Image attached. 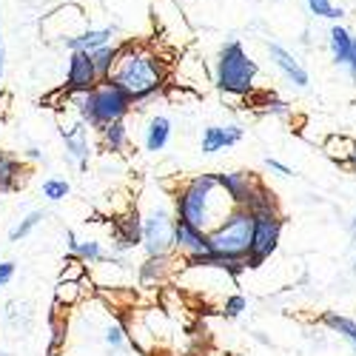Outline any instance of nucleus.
I'll return each mask as SVG.
<instances>
[{"label":"nucleus","instance_id":"obj_12","mask_svg":"<svg viewBox=\"0 0 356 356\" xmlns=\"http://www.w3.org/2000/svg\"><path fill=\"white\" fill-rule=\"evenodd\" d=\"M174 251H180L183 259L188 257H200V254H209V234L194 228L191 222L177 217V231H174Z\"/></svg>","mask_w":356,"mask_h":356},{"label":"nucleus","instance_id":"obj_39","mask_svg":"<svg viewBox=\"0 0 356 356\" xmlns=\"http://www.w3.org/2000/svg\"><path fill=\"white\" fill-rule=\"evenodd\" d=\"M0 86H3V38H0Z\"/></svg>","mask_w":356,"mask_h":356},{"label":"nucleus","instance_id":"obj_24","mask_svg":"<svg viewBox=\"0 0 356 356\" xmlns=\"http://www.w3.org/2000/svg\"><path fill=\"white\" fill-rule=\"evenodd\" d=\"M83 296H86L83 282L57 280V285H54V302H57V305H66V308H72V305H77V302L83 300Z\"/></svg>","mask_w":356,"mask_h":356},{"label":"nucleus","instance_id":"obj_14","mask_svg":"<svg viewBox=\"0 0 356 356\" xmlns=\"http://www.w3.org/2000/svg\"><path fill=\"white\" fill-rule=\"evenodd\" d=\"M243 140V129L240 126H205L202 131V140H200V148L202 154H217L222 148H231Z\"/></svg>","mask_w":356,"mask_h":356},{"label":"nucleus","instance_id":"obj_17","mask_svg":"<svg viewBox=\"0 0 356 356\" xmlns=\"http://www.w3.org/2000/svg\"><path fill=\"white\" fill-rule=\"evenodd\" d=\"M171 268H174L171 254H165V257H145L140 262V268H137V280H140V285H163L168 280Z\"/></svg>","mask_w":356,"mask_h":356},{"label":"nucleus","instance_id":"obj_13","mask_svg":"<svg viewBox=\"0 0 356 356\" xmlns=\"http://www.w3.org/2000/svg\"><path fill=\"white\" fill-rule=\"evenodd\" d=\"M268 54H271V60H274V66L288 77V83H293L296 88H308V83H311V77H308V72H305V66L296 60V57L288 51V49H282L280 43H268Z\"/></svg>","mask_w":356,"mask_h":356},{"label":"nucleus","instance_id":"obj_22","mask_svg":"<svg viewBox=\"0 0 356 356\" xmlns=\"http://www.w3.org/2000/svg\"><path fill=\"white\" fill-rule=\"evenodd\" d=\"M245 209L251 214H274V211H280V202H277V194L268 186L259 183L257 191L251 194V200L245 202Z\"/></svg>","mask_w":356,"mask_h":356},{"label":"nucleus","instance_id":"obj_33","mask_svg":"<svg viewBox=\"0 0 356 356\" xmlns=\"http://www.w3.org/2000/svg\"><path fill=\"white\" fill-rule=\"evenodd\" d=\"M103 339H106V345H108V348H120V345L129 339V334H126L123 325H108Z\"/></svg>","mask_w":356,"mask_h":356},{"label":"nucleus","instance_id":"obj_26","mask_svg":"<svg viewBox=\"0 0 356 356\" xmlns=\"http://www.w3.org/2000/svg\"><path fill=\"white\" fill-rule=\"evenodd\" d=\"M72 257L83 259L88 268H97V265H100L108 254L103 251V243H97V240H80V245H77V251H74Z\"/></svg>","mask_w":356,"mask_h":356},{"label":"nucleus","instance_id":"obj_5","mask_svg":"<svg viewBox=\"0 0 356 356\" xmlns=\"http://www.w3.org/2000/svg\"><path fill=\"white\" fill-rule=\"evenodd\" d=\"M254 243V214L248 209H234L217 228L209 231V248L222 257L248 259Z\"/></svg>","mask_w":356,"mask_h":356},{"label":"nucleus","instance_id":"obj_10","mask_svg":"<svg viewBox=\"0 0 356 356\" xmlns=\"http://www.w3.org/2000/svg\"><path fill=\"white\" fill-rule=\"evenodd\" d=\"M60 137L66 140V152L77 163L80 171L88 168V157H92V145H88V126L83 123V117L77 114L72 123H60Z\"/></svg>","mask_w":356,"mask_h":356},{"label":"nucleus","instance_id":"obj_37","mask_svg":"<svg viewBox=\"0 0 356 356\" xmlns=\"http://www.w3.org/2000/svg\"><path fill=\"white\" fill-rule=\"evenodd\" d=\"M66 240H69V254H74V251H77V245H80V236L69 228V231H66Z\"/></svg>","mask_w":356,"mask_h":356},{"label":"nucleus","instance_id":"obj_11","mask_svg":"<svg viewBox=\"0 0 356 356\" xmlns=\"http://www.w3.org/2000/svg\"><path fill=\"white\" fill-rule=\"evenodd\" d=\"M217 177H220V186L228 191V197L234 200L236 209H245V202L251 200V194L262 183L254 171H225V174H217Z\"/></svg>","mask_w":356,"mask_h":356},{"label":"nucleus","instance_id":"obj_36","mask_svg":"<svg viewBox=\"0 0 356 356\" xmlns=\"http://www.w3.org/2000/svg\"><path fill=\"white\" fill-rule=\"evenodd\" d=\"M265 165H268L271 171H277L280 177H291V174H293V171H291V168H288L285 163H280V160H271V157H268V160H265Z\"/></svg>","mask_w":356,"mask_h":356},{"label":"nucleus","instance_id":"obj_34","mask_svg":"<svg viewBox=\"0 0 356 356\" xmlns=\"http://www.w3.org/2000/svg\"><path fill=\"white\" fill-rule=\"evenodd\" d=\"M265 111H268V114H280V117H285L291 108H288V103H285V100L268 97V100H265Z\"/></svg>","mask_w":356,"mask_h":356},{"label":"nucleus","instance_id":"obj_7","mask_svg":"<svg viewBox=\"0 0 356 356\" xmlns=\"http://www.w3.org/2000/svg\"><path fill=\"white\" fill-rule=\"evenodd\" d=\"M282 240V214H254V243L248 254V268H259L265 259H271V254L280 248Z\"/></svg>","mask_w":356,"mask_h":356},{"label":"nucleus","instance_id":"obj_41","mask_svg":"<svg viewBox=\"0 0 356 356\" xmlns=\"http://www.w3.org/2000/svg\"><path fill=\"white\" fill-rule=\"evenodd\" d=\"M350 228H353V236H356V217H353V225Z\"/></svg>","mask_w":356,"mask_h":356},{"label":"nucleus","instance_id":"obj_43","mask_svg":"<svg viewBox=\"0 0 356 356\" xmlns=\"http://www.w3.org/2000/svg\"><path fill=\"white\" fill-rule=\"evenodd\" d=\"M353 353H356V345H353Z\"/></svg>","mask_w":356,"mask_h":356},{"label":"nucleus","instance_id":"obj_2","mask_svg":"<svg viewBox=\"0 0 356 356\" xmlns=\"http://www.w3.org/2000/svg\"><path fill=\"white\" fill-rule=\"evenodd\" d=\"M236 209L217 174H197L174 194V214L209 234Z\"/></svg>","mask_w":356,"mask_h":356},{"label":"nucleus","instance_id":"obj_31","mask_svg":"<svg viewBox=\"0 0 356 356\" xmlns=\"http://www.w3.org/2000/svg\"><path fill=\"white\" fill-rule=\"evenodd\" d=\"M245 308H248L245 296H243V293H231L228 300H225V305H222V314H225V319H236Z\"/></svg>","mask_w":356,"mask_h":356},{"label":"nucleus","instance_id":"obj_28","mask_svg":"<svg viewBox=\"0 0 356 356\" xmlns=\"http://www.w3.org/2000/svg\"><path fill=\"white\" fill-rule=\"evenodd\" d=\"M43 220H46V214H43L40 209H38V211H32V214H26V217H23V220H20V222H17V225L9 231V240H12V243L23 240V236L32 234V231H35V228H38Z\"/></svg>","mask_w":356,"mask_h":356},{"label":"nucleus","instance_id":"obj_19","mask_svg":"<svg viewBox=\"0 0 356 356\" xmlns=\"http://www.w3.org/2000/svg\"><path fill=\"white\" fill-rule=\"evenodd\" d=\"M328 46H331V54H334V60H337L339 66H348V63H350L353 35L348 32V29H342L339 23L331 26V32H328Z\"/></svg>","mask_w":356,"mask_h":356},{"label":"nucleus","instance_id":"obj_3","mask_svg":"<svg viewBox=\"0 0 356 356\" xmlns=\"http://www.w3.org/2000/svg\"><path fill=\"white\" fill-rule=\"evenodd\" d=\"M69 100L74 103L77 114L83 117V123L88 129H97V131H103L111 123L126 120L129 111L134 108L131 95L123 92V88L111 80H100L92 92H86V95H74V97L69 95Z\"/></svg>","mask_w":356,"mask_h":356},{"label":"nucleus","instance_id":"obj_20","mask_svg":"<svg viewBox=\"0 0 356 356\" xmlns=\"http://www.w3.org/2000/svg\"><path fill=\"white\" fill-rule=\"evenodd\" d=\"M129 129H126V123L120 120V123H111V126H106L103 131H100V143H103V148L108 154H120V152H126L129 148Z\"/></svg>","mask_w":356,"mask_h":356},{"label":"nucleus","instance_id":"obj_35","mask_svg":"<svg viewBox=\"0 0 356 356\" xmlns=\"http://www.w3.org/2000/svg\"><path fill=\"white\" fill-rule=\"evenodd\" d=\"M12 277H15V262H12V259L0 262V288L9 285V282H12Z\"/></svg>","mask_w":356,"mask_h":356},{"label":"nucleus","instance_id":"obj_30","mask_svg":"<svg viewBox=\"0 0 356 356\" xmlns=\"http://www.w3.org/2000/svg\"><path fill=\"white\" fill-rule=\"evenodd\" d=\"M305 3H308L311 15H316V17H328V20H339V17L345 15V9L334 6V3H331V0H305Z\"/></svg>","mask_w":356,"mask_h":356},{"label":"nucleus","instance_id":"obj_1","mask_svg":"<svg viewBox=\"0 0 356 356\" xmlns=\"http://www.w3.org/2000/svg\"><path fill=\"white\" fill-rule=\"evenodd\" d=\"M168 74H171L168 63L157 51H152L148 46H140V43H123L120 57H117L108 80L131 95L134 108H143V103L154 100L168 86Z\"/></svg>","mask_w":356,"mask_h":356},{"label":"nucleus","instance_id":"obj_23","mask_svg":"<svg viewBox=\"0 0 356 356\" xmlns=\"http://www.w3.org/2000/svg\"><path fill=\"white\" fill-rule=\"evenodd\" d=\"M322 325L325 328H331L334 334L345 337L350 345H356V322L353 319H348V316H342L337 311H328V314H322Z\"/></svg>","mask_w":356,"mask_h":356},{"label":"nucleus","instance_id":"obj_32","mask_svg":"<svg viewBox=\"0 0 356 356\" xmlns=\"http://www.w3.org/2000/svg\"><path fill=\"white\" fill-rule=\"evenodd\" d=\"M63 339H66V322H60V319H51V342H49V356H54V353H57V348L63 345Z\"/></svg>","mask_w":356,"mask_h":356},{"label":"nucleus","instance_id":"obj_9","mask_svg":"<svg viewBox=\"0 0 356 356\" xmlns=\"http://www.w3.org/2000/svg\"><path fill=\"white\" fill-rule=\"evenodd\" d=\"M97 83H100V74H97V69H95L92 54H88V51H72L63 92L72 95V97H74V95H86V92H92Z\"/></svg>","mask_w":356,"mask_h":356},{"label":"nucleus","instance_id":"obj_38","mask_svg":"<svg viewBox=\"0 0 356 356\" xmlns=\"http://www.w3.org/2000/svg\"><path fill=\"white\" fill-rule=\"evenodd\" d=\"M348 72H350V77H353V83H356V38H353V51H350V63H348Z\"/></svg>","mask_w":356,"mask_h":356},{"label":"nucleus","instance_id":"obj_40","mask_svg":"<svg viewBox=\"0 0 356 356\" xmlns=\"http://www.w3.org/2000/svg\"><path fill=\"white\" fill-rule=\"evenodd\" d=\"M348 168L356 174V148H353V157H350V163H348Z\"/></svg>","mask_w":356,"mask_h":356},{"label":"nucleus","instance_id":"obj_6","mask_svg":"<svg viewBox=\"0 0 356 356\" xmlns=\"http://www.w3.org/2000/svg\"><path fill=\"white\" fill-rule=\"evenodd\" d=\"M174 231L177 214L165 209H148L143 214V251L145 257H165L174 251Z\"/></svg>","mask_w":356,"mask_h":356},{"label":"nucleus","instance_id":"obj_18","mask_svg":"<svg viewBox=\"0 0 356 356\" xmlns=\"http://www.w3.org/2000/svg\"><path fill=\"white\" fill-rule=\"evenodd\" d=\"M168 140H171V120H168V117H163V114L148 117V123H145V137H143L145 152H152V154L163 152V148L168 145Z\"/></svg>","mask_w":356,"mask_h":356},{"label":"nucleus","instance_id":"obj_42","mask_svg":"<svg viewBox=\"0 0 356 356\" xmlns=\"http://www.w3.org/2000/svg\"><path fill=\"white\" fill-rule=\"evenodd\" d=\"M353 271H356V257H353Z\"/></svg>","mask_w":356,"mask_h":356},{"label":"nucleus","instance_id":"obj_15","mask_svg":"<svg viewBox=\"0 0 356 356\" xmlns=\"http://www.w3.org/2000/svg\"><path fill=\"white\" fill-rule=\"evenodd\" d=\"M26 163L9 152L0 148V194H12V191H20L23 180H26Z\"/></svg>","mask_w":356,"mask_h":356},{"label":"nucleus","instance_id":"obj_29","mask_svg":"<svg viewBox=\"0 0 356 356\" xmlns=\"http://www.w3.org/2000/svg\"><path fill=\"white\" fill-rule=\"evenodd\" d=\"M66 268L60 271V280H69V282H83L86 280V274H88V265L83 262V259H77V257H66Z\"/></svg>","mask_w":356,"mask_h":356},{"label":"nucleus","instance_id":"obj_25","mask_svg":"<svg viewBox=\"0 0 356 356\" xmlns=\"http://www.w3.org/2000/svg\"><path fill=\"white\" fill-rule=\"evenodd\" d=\"M117 57H120V46H117V43H108V46L92 51V60H95V69H97L100 80H108V74H111V69L117 63Z\"/></svg>","mask_w":356,"mask_h":356},{"label":"nucleus","instance_id":"obj_16","mask_svg":"<svg viewBox=\"0 0 356 356\" xmlns=\"http://www.w3.org/2000/svg\"><path fill=\"white\" fill-rule=\"evenodd\" d=\"M114 29L111 26H106V29H92L88 26L83 35H77V38H69L66 40V49L69 51H97V49H103V46H108V43H114Z\"/></svg>","mask_w":356,"mask_h":356},{"label":"nucleus","instance_id":"obj_4","mask_svg":"<svg viewBox=\"0 0 356 356\" xmlns=\"http://www.w3.org/2000/svg\"><path fill=\"white\" fill-rule=\"evenodd\" d=\"M257 63L248 57L245 46L240 40H228L217 51V63H214V83L220 92L245 97L254 92V80H257Z\"/></svg>","mask_w":356,"mask_h":356},{"label":"nucleus","instance_id":"obj_21","mask_svg":"<svg viewBox=\"0 0 356 356\" xmlns=\"http://www.w3.org/2000/svg\"><path fill=\"white\" fill-rule=\"evenodd\" d=\"M353 148H356V140H350L345 134H331L328 140H325V154H328L334 163L345 165V168H348V163L353 157Z\"/></svg>","mask_w":356,"mask_h":356},{"label":"nucleus","instance_id":"obj_8","mask_svg":"<svg viewBox=\"0 0 356 356\" xmlns=\"http://www.w3.org/2000/svg\"><path fill=\"white\" fill-rule=\"evenodd\" d=\"M108 234H111V254L114 257H123L134 248H143V214L137 209H129L123 214L111 217Z\"/></svg>","mask_w":356,"mask_h":356},{"label":"nucleus","instance_id":"obj_27","mask_svg":"<svg viewBox=\"0 0 356 356\" xmlns=\"http://www.w3.org/2000/svg\"><path fill=\"white\" fill-rule=\"evenodd\" d=\"M40 194L49 202H60L72 194V186H69V180H60V177H49V180H43V186H40Z\"/></svg>","mask_w":356,"mask_h":356}]
</instances>
